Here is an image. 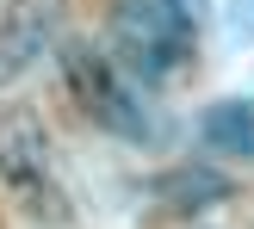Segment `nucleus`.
Returning a JSON list of instances; mask_svg holds the SVG:
<instances>
[{
	"label": "nucleus",
	"instance_id": "1",
	"mask_svg": "<svg viewBox=\"0 0 254 229\" xmlns=\"http://www.w3.org/2000/svg\"><path fill=\"white\" fill-rule=\"evenodd\" d=\"M0 192L31 223H68V192L56 173L50 130L25 106H0Z\"/></svg>",
	"mask_w": 254,
	"mask_h": 229
},
{
	"label": "nucleus",
	"instance_id": "2",
	"mask_svg": "<svg viewBox=\"0 0 254 229\" xmlns=\"http://www.w3.org/2000/svg\"><path fill=\"white\" fill-rule=\"evenodd\" d=\"M62 81H68L74 106L87 112V124H99L106 136L136 143V149H149L161 136V124H155V112H149L143 87H136L112 56H99V50H87V44H68V50H62Z\"/></svg>",
	"mask_w": 254,
	"mask_h": 229
},
{
	"label": "nucleus",
	"instance_id": "3",
	"mask_svg": "<svg viewBox=\"0 0 254 229\" xmlns=\"http://www.w3.org/2000/svg\"><path fill=\"white\" fill-rule=\"evenodd\" d=\"M198 19L180 0H112V44L143 81H174L192 62Z\"/></svg>",
	"mask_w": 254,
	"mask_h": 229
},
{
	"label": "nucleus",
	"instance_id": "4",
	"mask_svg": "<svg viewBox=\"0 0 254 229\" xmlns=\"http://www.w3.org/2000/svg\"><path fill=\"white\" fill-rule=\"evenodd\" d=\"M50 19H56L50 0H12V6L0 12V81H12L19 68H31V62L44 56Z\"/></svg>",
	"mask_w": 254,
	"mask_h": 229
},
{
	"label": "nucleus",
	"instance_id": "5",
	"mask_svg": "<svg viewBox=\"0 0 254 229\" xmlns=\"http://www.w3.org/2000/svg\"><path fill=\"white\" fill-rule=\"evenodd\" d=\"M198 136H205V149H217V155H254V106L248 99H217V106H205V118H198Z\"/></svg>",
	"mask_w": 254,
	"mask_h": 229
},
{
	"label": "nucleus",
	"instance_id": "6",
	"mask_svg": "<svg viewBox=\"0 0 254 229\" xmlns=\"http://www.w3.org/2000/svg\"><path fill=\"white\" fill-rule=\"evenodd\" d=\"M155 198L168 211H205L217 198H230V180L217 168H180V173H161L155 180Z\"/></svg>",
	"mask_w": 254,
	"mask_h": 229
},
{
	"label": "nucleus",
	"instance_id": "7",
	"mask_svg": "<svg viewBox=\"0 0 254 229\" xmlns=\"http://www.w3.org/2000/svg\"><path fill=\"white\" fill-rule=\"evenodd\" d=\"M180 6H186V12H192V19H198V25H205V12H211V0H180Z\"/></svg>",
	"mask_w": 254,
	"mask_h": 229
},
{
	"label": "nucleus",
	"instance_id": "8",
	"mask_svg": "<svg viewBox=\"0 0 254 229\" xmlns=\"http://www.w3.org/2000/svg\"><path fill=\"white\" fill-rule=\"evenodd\" d=\"M242 25H248V31H254V0H242Z\"/></svg>",
	"mask_w": 254,
	"mask_h": 229
}]
</instances>
